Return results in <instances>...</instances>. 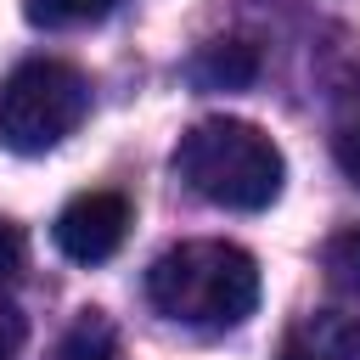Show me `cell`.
Returning a JSON list of instances; mask_svg holds the SVG:
<instances>
[{
    "label": "cell",
    "instance_id": "1",
    "mask_svg": "<svg viewBox=\"0 0 360 360\" xmlns=\"http://www.w3.org/2000/svg\"><path fill=\"white\" fill-rule=\"evenodd\" d=\"M146 298L163 321L180 326H242L259 304V264L236 242H180L152 259Z\"/></svg>",
    "mask_w": 360,
    "mask_h": 360
},
{
    "label": "cell",
    "instance_id": "2",
    "mask_svg": "<svg viewBox=\"0 0 360 360\" xmlns=\"http://www.w3.org/2000/svg\"><path fill=\"white\" fill-rule=\"evenodd\" d=\"M174 174L214 208L259 214L281 197V146L248 118H202L174 146Z\"/></svg>",
    "mask_w": 360,
    "mask_h": 360
},
{
    "label": "cell",
    "instance_id": "3",
    "mask_svg": "<svg viewBox=\"0 0 360 360\" xmlns=\"http://www.w3.org/2000/svg\"><path fill=\"white\" fill-rule=\"evenodd\" d=\"M84 112H90V84L73 62H56V56L17 62L0 84V146L22 158L51 152L62 135L79 129Z\"/></svg>",
    "mask_w": 360,
    "mask_h": 360
},
{
    "label": "cell",
    "instance_id": "4",
    "mask_svg": "<svg viewBox=\"0 0 360 360\" xmlns=\"http://www.w3.org/2000/svg\"><path fill=\"white\" fill-rule=\"evenodd\" d=\"M129 236V197L124 191H79L56 214V248L73 264H101Z\"/></svg>",
    "mask_w": 360,
    "mask_h": 360
},
{
    "label": "cell",
    "instance_id": "5",
    "mask_svg": "<svg viewBox=\"0 0 360 360\" xmlns=\"http://www.w3.org/2000/svg\"><path fill=\"white\" fill-rule=\"evenodd\" d=\"M276 360H360V315L309 309L287 326Z\"/></svg>",
    "mask_w": 360,
    "mask_h": 360
},
{
    "label": "cell",
    "instance_id": "6",
    "mask_svg": "<svg viewBox=\"0 0 360 360\" xmlns=\"http://www.w3.org/2000/svg\"><path fill=\"white\" fill-rule=\"evenodd\" d=\"M259 79V51L248 39H214L191 56V84L197 90H248Z\"/></svg>",
    "mask_w": 360,
    "mask_h": 360
},
{
    "label": "cell",
    "instance_id": "7",
    "mask_svg": "<svg viewBox=\"0 0 360 360\" xmlns=\"http://www.w3.org/2000/svg\"><path fill=\"white\" fill-rule=\"evenodd\" d=\"M51 360H118V332H112V321H107L101 309H84V315L62 332V343H56Z\"/></svg>",
    "mask_w": 360,
    "mask_h": 360
},
{
    "label": "cell",
    "instance_id": "8",
    "mask_svg": "<svg viewBox=\"0 0 360 360\" xmlns=\"http://www.w3.org/2000/svg\"><path fill=\"white\" fill-rule=\"evenodd\" d=\"M118 0H22V17L34 28H84V22H101Z\"/></svg>",
    "mask_w": 360,
    "mask_h": 360
},
{
    "label": "cell",
    "instance_id": "9",
    "mask_svg": "<svg viewBox=\"0 0 360 360\" xmlns=\"http://www.w3.org/2000/svg\"><path fill=\"white\" fill-rule=\"evenodd\" d=\"M321 264H326L332 287H343V292H354V298H360V225L338 231V236L321 248Z\"/></svg>",
    "mask_w": 360,
    "mask_h": 360
},
{
    "label": "cell",
    "instance_id": "10",
    "mask_svg": "<svg viewBox=\"0 0 360 360\" xmlns=\"http://www.w3.org/2000/svg\"><path fill=\"white\" fill-rule=\"evenodd\" d=\"M332 152H338L343 174L360 186V118H343V124H338V135H332Z\"/></svg>",
    "mask_w": 360,
    "mask_h": 360
},
{
    "label": "cell",
    "instance_id": "11",
    "mask_svg": "<svg viewBox=\"0 0 360 360\" xmlns=\"http://www.w3.org/2000/svg\"><path fill=\"white\" fill-rule=\"evenodd\" d=\"M22 253H28L22 231H17L11 219H0V287H6V281H17V270H22Z\"/></svg>",
    "mask_w": 360,
    "mask_h": 360
},
{
    "label": "cell",
    "instance_id": "12",
    "mask_svg": "<svg viewBox=\"0 0 360 360\" xmlns=\"http://www.w3.org/2000/svg\"><path fill=\"white\" fill-rule=\"evenodd\" d=\"M22 338H28V321H22V309L0 298V360H17V354H22Z\"/></svg>",
    "mask_w": 360,
    "mask_h": 360
}]
</instances>
